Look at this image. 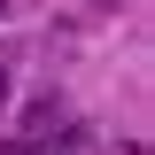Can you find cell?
<instances>
[{
    "label": "cell",
    "instance_id": "obj_1",
    "mask_svg": "<svg viewBox=\"0 0 155 155\" xmlns=\"http://www.w3.org/2000/svg\"><path fill=\"white\" fill-rule=\"evenodd\" d=\"M0 155H31V140H0Z\"/></svg>",
    "mask_w": 155,
    "mask_h": 155
},
{
    "label": "cell",
    "instance_id": "obj_2",
    "mask_svg": "<svg viewBox=\"0 0 155 155\" xmlns=\"http://www.w3.org/2000/svg\"><path fill=\"white\" fill-rule=\"evenodd\" d=\"M0 101H8V70H0Z\"/></svg>",
    "mask_w": 155,
    "mask_h": 155
},
{
    "label": "cell",
    "instance_id": "obj_3",
    "mask_svg": "<svg viewBox=\"0 0 155 155\" xmlns=\"http://www.w3.org/2000/svg\"><path fill=\"white\" fill-rule=\"evenodd\" d=\"M0 16H8V0H0Z\"/></svg>",
    "mask_w": 155,
    "mask_h": 155
}]
</instances>
